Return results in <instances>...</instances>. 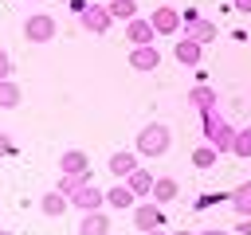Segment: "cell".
I'll return each mask as SVG.
<instances>
[{
  "instance_id": "cell-1",
  "label": "cell",
  "mask_w": 251,
  "mask_h": 235,
  "mask_svg": "<svg viewBox=\"0 0 251 235\" xmlns=\"http://www.w3.org/2000/svg\"><path fill=\"white\" fill-rule=\"evenodd\" d=\"M169 145H173V133H169V125H161V121L141 125V129H137V141H133L137 157H165Z\"/></svg>"
},
{
  "instance_id": "cell-2",
  "label": "cell",
  "mask_w": 251,
  "mask_h": 235,
  "mask_svg": "<svg viewBox=\"0 0 251 235\" xmlns=\"http://www.w3.org/2000/svg\"><path fill=\"white\" fill-rule=\"evenodd\" d=\"M55 31H59V24H55V16H47V12H31V16L24 20V39H27V43H51Z\"/></svg>"
},
{
  "instance_id": "cell-3",
  "label": "cell",
  "mask_w": 251,
  "mask_h": 235,
  "mask_svg": "<svg viewBox=\"0 0 251 235\" xmlns=\"http://www.w3.org/2000/svg\"><path fill=\"white\" fill-rule=\"evenodd\" d=\"M129 215H133V227L145 235V231H157V227H165V212H161V204L157 200H137L133 208H129Z\"/></svg>"
},
{
  "instance_id": "cell-4",
  "label": "cell",
  "mask_w": 251,
  "mask_h": 235,
  "mask_svg": "<svg viewBox=\"0 0 251 235\" xmlns=\"http://www.w3.org/2000/svg\"><path fill=\"white\" fill-rule=\"evenodd\" d=\"M78 24H82V31H94V35H102V31H110L114 16H110V8H106V4H86V8L78 12Z\"/></svg>"
},
{
  "instance_id": "cell-5",
  "label": "cell",
  "mask_w": 251,
  "mask_h": 235,
  "mask_svg": "<svg viewBox=\"0 0 251 235\" xmlns=\"http://www.w3.org/2000/svg\"><path fill=\"white\" fill-rule=\"evenodd\" d=\"M149 24H153L157 35H173V39H176V31H180V12H176L173 4H157V8L149 12Z\"/></svg>"
},
{
  "instance_id": "cell-6",
  "label": "cell",
  "mask_w": 251,
  "mask_h": 235,
  "mask_svg": "<svg viewBox=\"0 0 251 235\" xmlns=\"http://www.w3.org/2000/svg\"><path fill=\"white\" fill-rule=\"evenodd\" d=\"M71 208H78V212H98V208H106V192L94 188V184H82V188L71 196Z\"/></svg>"
},
{
  "instance_id": "cell-7",
  "label": "cell",
  "mask_w": 251,
  "mask_h": 235,
  "mask_svg": "<svg viewBox=\"0 0 251 235\" xmlns=\"http://www.w3.org/2000/svg\"><path fill=\"white\" fill-rule=\"evenodd\" d=\"M133 168H141L137 149H122V153H114V157H110V176H114V180H126Z\"/></svg>"
},
{
  "instance_id": "cell-8",
  "label": "cell",
  "mask_w": 251,
  "mask_h": 235,
  "mask_svg": "<svg viewBox=\"0 0 251 235\" xmlns=\"http://www.w3.org/2000/svg\"><path fill=\"white\" fill-rule=\"evenodd\" d=\"M173 55H176V63H184V67H196V63H200V55H204V43H196V39H188V35H176V43H173Z\"/></svg>"
},
{
  "instance_id": "cell-9",
  "label": "cell",
  "mask_w": 251,
  "mask_h": 235,
  "mask_svg": "<svg viewBox=\"0 0 251 235\" xmlns=\"http://www.w3.org/2000/svg\"><path fill=\"white\" fill-rule=\"evenodd\" d=\"M157 63H161V51H157L153 43H145V47H133V51H129V67H133V70H141V74L157 70Z\"/></svg>"
},
{
  "instance_id": "cell-10",
  "label": "cell",
  "mask_w": 251,
  "mask_h": 235,
  "mask_svg": "<svg viewBox=\"0 0 251 235\" xmlns=\"http://www.w3.org/2000/svg\"><path fill=\"white\" fill-rule=\"evenodd\" d=\"M59 172H71V176H90V157L82 149H67L59 157Z\"/></svg>"
},
{
  "instance_id": "cell-11",
  "label": "cell",
  "mask_w": 251,
  "mask_h": 235,
  "mask_svg": "<svg viewBox=\"0 0 251 235\" xmlns=\"http://www.w3.org/2000/svg\"><path fill=\"white\" fill-rule=\"evenodd\" d=\"M126 39H129L133 47H145V43H153V39H157V31H153V24H149V20L133 16V20L126 24Z\"/></svg>"
},
{
  "instance_id": "cell-12",
  "label": "cell",
  "mask_w": 251,
  "mask_h": 235,
  "mask_svg": "<svg viewBox=\"0 0 251 235\" xmlns=\"http://www.w3.org/2000/svg\"><path fill=\"white\" fill-rule=\"evenodd\" d=\"M216 31H220V27H216L212 20H204V16H196V20H188V24L180 27V35H188V39H196V43H212Z\"/></svg>"
},
{
  "instance_id": "cell-13",
  "label": "cell",
  "mask_w": 251,
  "mask_h": 235,
  "mask_svg": "<svg viewBox=\"0 0 251 235\" xmlns=\"http://www.w3.org/2000/svg\"><path fill=\"white\" fill-rule=\"evenodd\" d=\"M78 235H110V215H106L102 208H98V212H82Z\"/></svg>"
},
{
  "instance_id": "cell-14",
  "label": "cell",
  "mask_w": 251,
  "mask_h": 235,
  "mask_svg": "<svg viewBox=\"0 0 251 235\" xmlns=\"http://www.w3.org/2000/svg\"><path fill=\"white\" fill-rule=\"evenodd\" d=\"M153 180H157V176H153L149 168H133V172L126 176V184H129V192H133L137 200H149V196H153Z\"/></svg>"
},
{
  "instance_id": "cell-15",
  "label": "cell",
  "mask_w": 251,
  "mask_h": 235,
  "mask_svg": "<svg viewBox=\"0 0 251 235\" xmlns=\"http://www.w3.org/2000/svg\"><path fill=\"white\" fill-rule=\"evenodd\" d=\"M137 204V196L129 192V184L122 180V184H114V188H106V208H114V212H129Z\"/></svg>"
},
{
  "instance_id": "cell-16",
  "label": "cell",
  "mask_w": 251,
  "mask_h": 235,
  "mask_svg": "<svg viewBox=\"0 0 251 235\" xmlns=\"http://www.w3.org/2000/svg\"><path fill=\"white\" fill-rule=\"evenodd\" d=\"M67 208H71V200H67L59 188H51V192H43V196H39V212H43L47 219H59Z\"/></svg>"
},
{
  "instance_id": "cell-17",
  "label": "cell",
  "mask_w": 251,
  "mask_h": 235,
  "mask_svg": "<svg viewBox=\"0 0 251 235\" xmlns=\"http://www.w3.org/2000/svg\"><path fill=\"white\" fill-rule=\"evenodd\" d=\"M188 102H192V110H196V114H200V110H216V90L200 82V86H192Z\"/></svg>"
},
{
  "instance_id": "cell-18",
  "label": "cell",
  "mask_w": 251,
  "mask_h": 235,
  "mask_svg": "<svg viewBox=\"0 0 251 235\" xmlns=\"http://www.w3.org/2000/svg\"><path fill=\"white\" fill-rule=\"evenodd\" d=\"M208 145H212L216 153H231V149H235V125H227V121H224V125L212 133V141H208Z\"/></svg>"
},
{
  "instance_id": "cell-19",
  "label": "cell",
  "mask_w": 251,
  "mask_h": 235,
  "mask_svg": "<svg viewBox=\"0 0 251 235\" xmlns=\"http://www.w3.org/2000/svg\"><path fill=\"white\" fill-rule=\"evenodd\" d=\"M20 102H24V90L12 78H0V110H16Z\"/></svg>"
},
{
  "instance_id": "cell-20",
  "label": "cell",
  "mask_w": 251,
  "mask_h": 235,
  "mask_svg": "<svg viewBox=\"0 0 251 235\" xmlns=\"http://www.w3.org/2000/svg\"><path fill=\"white\" fill-rule=\"evenodd\" d=\"M149 200H157V204L176 200V180H173V176H157V180H153V196H149Z\"/></svg>"
},
{
  "instance_id": "cell-21",
  "label": "cell",
  "mask_w": 251,
  "mask_h": 235,
  "mask_svg": "<svg viewBox=\"0 0 251 235\" xmlns=\"http://www.w3.org/2000/svg\"><path fill=\"white\" fill-rule=\"evenodd\" d=\"M231 208L239 215H251V180H239V188H231Z\"/></svg>"
},
{
  "instance_id": "cell-22",
  "label": "cell",
  "mask_w": 251,
  "mask_h": 235,
  "mask_svg": "<svg viewBox=\"0 0 251 235\" xmlns=\"http://www.w3.org/2000/svg\"><path fill=\"white\" fill-rule=\"evenodd\" d=\"M82 184H90V176H71V172H59V184H55V188H59V192L71 200V196H75Z\"/></svg>"
},
{
  "instance_id": "cell-23",
  "label": "cell",
  "mask_w": 251,
  "mask_h": 235,
  "mask_svg": "<svg viewBox=\"0 0 251 235\" xmlns=\"http://www.w3.org/2000/svg\"><path fill=\"white\" fill-rule=\"evenodd\" d=\"M106 8H110V16H114V20H126V24L137 16V0H110Z\"/></svg>"
},
{
  "instance_id": "cell-24",
  "label": "cell",
  "mask_w": 251,
  "mask_h": 235,
  "mask_svg": "<svg viewBox=\"0 0 251 235\" xmlns=\"http://www.w3.org/2000/svg\"><path fill=\"white\" fill-rule=\"evenodd\" d=\"M224 125V118H220V110H200V129H204V141H212V133Z\"/></svg>"
},
{
  "instance_id": "cell-25",
  "label": "cell",
  "mask_w": 251,
  "mask_h": 235,
  "mask_svg": "<svg viewBox=\"0 0 251 235\" xmlns=\"http://www.w3.org/2000/svg\"><path fill=\"white\" fill-rule=\"evenodd\" d=\"M231 153H235L239 161L251 157V125H239V129H235V149H231Z\"/></svg>"
},
{
  "instance_id": "cell-26",
  "label": "cell",
  "mask_w": 251,
  "mask_h": 235,
  "mask_svg": "<svg viewBox=\"0 0 251 235\" xmlns=\"http://www.w3.org/2000/svg\"><path fill=\"white\" fill-rule=\"evenodd\" d=\"M216 161H220V153H216V149H212L208 141H204V145H200V149L192 153V164H196V168H212Z\"/></svg>"
},
{
  "instance_id": "cell-27",
  "label": "cell",
  "mask_w": 251,
  "mask_h": 235,
  "mask_svg": "<svg viewBox=\"0 0 251 235\" xmlns=\"http://www.w3.org/2000/svg\"><path fill=\"white\" fill-rule=\"evenodd\" d=\"M12 153H16V141H12V137L0 129V157H12Z\"/></svg>"
},
{
  "instance_id": "cell-28",
  "label": "cell",
  "mask_w": 251,
  "mask_h": 235,
  "mask_svg": "<svg viewBox=\"0 0 251 235\" xmlns=\"http://www.w3.org/2000/svg\"><path fill=\"white\" fill-rule=\"evenodd\" d=\"M0 78H12V59H8L4 47H0Z\"/></svg>"
},
{
  "instance_id": "cell-29",
  "label": "cell",
  "mask_w": 251,
  "mask_h": 235,
  "mask_svg": "<svg viewBox=\"0 0 251 235\" xmlns=\"http://www.w3.org/2000/svg\"><path fill=\"white\" fill-rule=\"evenodd\" d=\"M235 12H251V0H235Z\"/></svg>"
},
{
  "instance_id": "cell-30",
  "label": "cell",
  "mask_w": 251,
  "mask_h": 235,
  "mask_svg": "<svg viewBox=\"0 0 251 235\" xmlns=\"http://www.w3.org/2000/svg\"><path fill=\"white\" fill-rule=\"evenodd\" d=\"M196 235H231V231H220V227H208V231H196Z\"/></svg>"
},
{
  "instance_id": "cell-31",
  "label": "cell",
  "mask_w": 251,
  "mask_h": 235,
  "mask_svg": "<svg viewBox=\"0 0 251 235\" xmlns=\"http://www.w3.org/2000/svg\"><path fill=\"white\" fill-rule=\"evenodd\" d=\"M239 231H243V235H251V219H239Z\"/></svg>"
},
{
  "instance_id": "cell-32",
  "label": "cell",
  "mask_w": 251,
  "mask_h": 235,
  "mask_svg": "<svg viewBox=\"0 0 251 235\" xmlns=\"http://www.w3.org/2000/svg\"><path fill=\"white\" fill-rule=\"evenodd\" d=\"M145 235H169V231H165V227H157V231H145Z\"/></svg>"
},
{
  "instance_id": "cell-33",
  "label": "cell",
  "mask_w": 251,
  "mask_h": 235,
  "mask_svg": "<svg viewBox=\"0 0 251 235\" xmlns=\"http://www.w3.org/2000/svg\"><path fill=\"white\" fill-rule=\"evenodd\" d=\"M173 235H192V231H173Z\"/></svg>"
},
{
  "instance_id": "cell-34",
  "label": "cell",
  "mask_w": 251,
  "mask_h": 235,
  "mask_svg": "<svg viewBox=\"0 0 251 235\" xmlns=\"http://www.w3.org/2000/svg\"><path fill=\"white\" fill-rule=\"evenodd\" d=\"M0 235H12V231H4V227H0Z\"/></svg>"
}]
</instances>
